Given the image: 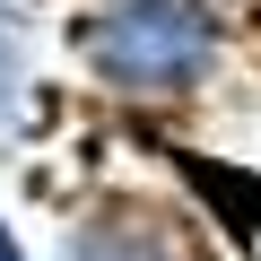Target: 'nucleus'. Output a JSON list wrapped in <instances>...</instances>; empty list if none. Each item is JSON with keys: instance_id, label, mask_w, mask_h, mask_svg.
Returning a JSON list of instances; mask_svg holds the SVG:
<instances>
[{"instance_id": "7ed1b4c3", "label": "nucleus", "mask_w": 261, "mask_h": 261, "mask_svg": "<svg viewBox=\"0 0 261 261\" xmlns=\"http://www.w3.org/2000/svg\"><path fill=\"white\" fill-rule=\"evenodd\" d=\"M0 261H27V252H18V235H9V226H0Z\"/></svg>"}, {"instance_id": "f03ea898", "label": "nucleus", "mask_w": 261, "mask_h": 261, "mask_svg": "<svg viewBox=\"0 0 261 261\" xmlns=\"http://www.w3.org/2000/svg\"><path fill=\"white\" fill-rule=\"evenodd\" d=\"M61 261H183V252H174V235H157L140 218H96V226H70Z\"/></svg>"}, {"instance_id": "f257e3e1", "label": "nucleus", "mask_w": 261, "mask_h": 261, "mask_svg": "<svg viewBox=\"0 0 261 261\" xmlns=\"http://www.w3.org/2000/svg\"><path fill=\"white\" fill-rule=\"evenodd\" d=\"M79 53L113 96H192L218 61V18L200 0H113L87 18Z\"/></svg>"}]
</instances>
